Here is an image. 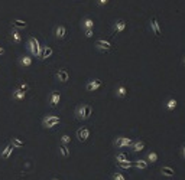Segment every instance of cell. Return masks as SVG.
<instances>
[{
	"mask_svg": "<svg viewBox=\"0 0 185 180\" xmlns=\"http://www.w3.org/2000/svg\"><path fill=\"white\" fill-rule=\"evenodd\" d=\"M151 29H152V33L156 38H159L162 35V28H161V23H159V20H158L156 16H153L151 19Z\"/></svg>",
	"mask_w": 185,
	"mask_h": 180,
	"instance_id": "cell-6",
	"label": "cell"
},
{
	"mask_svg": "<svg viewBox=\"0 0 185 180\" xmlns=\"http://www.w3.org/2000/svg\"><path fill=\"white\" fill-rule=\"evenodd\" d=\"M54 53V50H52V48L51 46H44L42 49H41V53H39V59H46V58H49L51 55Z\"/></svg>",
	"mask_w": 185,
	"mask_h": 180,
	"instance_id": "cell-15",
	"label": "cell"
},
{
	"mask_svg": "<svg viewBox=\"0 0 185 180\" xmlns=\"http://www.w3.org/2000/svg\"><path fill=\"white\" fill-rule=\"evenodd\" d=\"M133 143V140L130 138V137H124V135H119L114 138V141H113V144H114V147L117 148H126V147H130V144Z\"/></svg>",
	"mask_w": 185,
	"mask_h": 180,
	"instance_id": "cell-2",
	"label": "cell"
},
{
	"mask_svg": "<svg viewBox=\"0 0 185 180\" xmlns=\"http://www.w3.org/2000/svg\"><path fill=\"white\" fill-rule=\"evenodd\" d=\"M61 143H62V144H65V146H67V144H69V143H71V137H69V135H67V134H64V135L61 137Z\"/></svg>",
	"mask_w": 185,
	"mask_h": 180,
	"instance_id": "cell-31",
	"label": "cell"
},
{
	"mask_svg": "<svg viewBox=\"0 0 185 180\" xmlns=\"http://www.w3.org/2000/svg\"><path fill=\"white\" fill-rule=\"evenodd\" d=\"M61 123V118L58 115H46L44 120H42V125L45 128H52L55 125H58Z\"/></svg>",
	"mask_w": 185,
	"mask_h": 180,
	"instance_id": "cell-3",
	"label": "cell"
},
{
	"mask_svg": "<svg viewBox=\"0 0 185 180\" xmlns=\"http://www.w3.org/2000/svg\"><path fill=\"white\" fill-rule=\"evenodd\" d=\"M111 179L113 180H126V177H124V174L121 173V171H114L113 174H111Z\"/></svg>",
	"mask_w": 185,
	"mask_h": 180,
	"instance_id": "cell-26",
	"label": "cell"
},
{
	"mask_svg": "<svg viewBox=\"0 0 185 180\" xmlns=\"http://www.w3.org/2000/svg\"><path fill=\"white\" fill-rule=\"evenodd\" d=\"M97 3H99V6H106L109 3V0H97Z\"/></svg>",
	"mask_w": 185,
	"mask_h": 180,
	"instance_id": "cell-35",
	"label": "cell"
},
{
	"mask_svg": "<svg viewBox=\"0 0 185 180\" xmlns=\"http://www.w3.org/2000/svg\"><path fill=\"white\" fill-rule=\"evenodd\" d=\"M52 180H58V179H52Z\"/></svg>",
	"mask_w": 185,
	"mask_h": 180,
	"instance_id": "cell-38",
	"label": "cell"
},
{
	"mask_svg": "<svg viewBox=\"0 0 185 180\" xmlns=\"http://www.w3.org/2000/svg\"><path fill=\"white\" fill-rule=\"evenodd\" d=\"M93 114V107L88 104H81L75 108V115L78 120H88Z\"/></svg>",
	"mask_w": 185,
	"mask_h": 180,
	"instance_id": "cell-1",
	"label": "cell"
},
{
	"mask_svg": "<svg viewBox=\"0 0 185 180\" xmlns=\"http://www.w3.org/2000/svg\"><path fill=\"white\" fill-rule=\"evenodd\" d=\"M145 146H146V143H145L143 140H136V141H133V143L130 144V148H132L135 153H139V151H142V150L145 148Z\"/></svg>",
	"mask_w": 185,
	"mask_h": 180,
	"instance_id": "cell-10",
	"label": "cell"
},
{
	"mask_svg": "<svg viewBox=\"0 0 185 180\" xmlns=\"http://www.w3.org/2000/svg\"><path fill=\"white\" fill-rule=\"evenodd\" d=\"M182 64H184V65H185V56H184V59H182Z\"/></svg>",
	"mask_w": 185,
	"mask_h": 180,
	"instance_id": "cell-37",
	"label": "cell"
},
{
	"mask_svg": "<svg viewBox=\"0 0 185 180\" xmlns=\"http://www.w3.org/2000/svg\"><path fill=\"white\" fill-rule=\"evenodd\" d=\"M158 159H159V156H158V153L156 151H149L148 154H146V162L148 163H151V164H155L156 162H158Z\"/></svg>",
	"mask_w": 185,
	"mask_h": 180,
	"instance_id": "cell-19",
	"label": "cell"
},
{
	"mask_svg": "<svg viewBox=\"0 0 185 180\" xmlns=\"http://www.w3.org/2000/svg\"><path fill=\"white\" fill-rule=\"evenodd\" d=\"M96 48L99 50H103V52H109L111 49V43L106 39H99V40H96Z\"/></svg>",
	"mask_w": 185,
	"mask_h": 180,
	"instance_id": "cell-8",
	"label": "cell"
},
{
	"mask_svg": "<svg viewBox=\"0 0 185 180\" xmlns=\"http://www.w3.org/2000/svg\"><path fill=\"white\" fill-rule=\"evenodd\" d=\"M12 39L15 40V43H20V42H22V36H20V33L17 32V30H13V32H12Z\"/></svg>",
	"mask_w": 185,
	"mask_h": 180,
	"instance_id": "cell-28",
	"label": "cell"
},
{
	"mask_svg": "<svg viewBox=\"0 0 185 180\" xmlns=\"http://www.w3.org/2000/svg\"><path fill=\"white\" fill-rule=\"evenodd\" d=\"M83 28L84 29H94V20L91 17H85L83 20Z\"/></svg>",
	"mask_w": 185,
	"mask_h": 180,
	"instance_id": "cell-22",
	"label": "cell"
},
{
	"mask_svg": "<svg viewBox=\"0 0 185 180\" xmlns=\"http://www.w3.org/2000/svg\"><path fill=\"white\" fill-rule=\"evenodd\" d=\"M59 99H61V94L58 92V91H54V92H51V97H49V104L52 107H55V105H58L59 104Z\"/></svg>",
	"mask_w": 185,
	"mask_h": 180,
	"instance_id": "cell-17",
	"label": "cell"
},
{
	"mask_svg": "<svg viewBox=\"0 0 185 180\" xmlns=\"http://www.w3.org/2000/svg\"><path fill=\"white\" fill-rule=\"evenodd\" d=\"M161 173L165 177H172V176H175V169L171 167V166H162L161 167Z\"/></svg>",
	"mask_w": 185,
	"mask_h": 180,
	"instance_id": "cell-12",
	"label": "cell"
},
{
	"mask_svg": "<svg viewBox=\"0 0 185 180\" xmlns=\"http://www.w3.org/2000/svg\"><path fill=\"white\" fill-rule=\"evenodd\" d=\"M117 166L121 169H132L133 167V162H129V160H124V162H117Z\"/></svg>",
	"mask_w": 185,
	"mask_h": 180,
	"instance_id": "cell-24",
	"label": "cell"
},
{
	"mask_svg": "<svg viewBox=\"0 0 185 180\" xmlns=\"http://www.w3.org/2000/svg\"><path fill=\"white\" fill-rule=\"evenodd\" d=\"M28 46H29V50H31V53L34 55V56H39V53H41V45H39V40L34 38V36H31L29 38V42H28Z\"/></svg>",
	"mask_w": 185,
	"mask_h": 180,
	"instance_id": "cell-4",
	"label": "cell"
},
{
	"mask_svg": "<svg viewBox=\"0 0 185 180\" xmlns=\"http://www.w3.org/2000/svg\"><path fill=\"white\" fill-rule=\"evenodd\" d=\"M164 107H165V108H166L168 111H174V110H175V108L178 107V101H176L175 98H172V97H171V98H168L166 101H165Z\"/></svg>",
	"mask_w": 185,
	"mask_h": 180,
	"instance_id": "cell-13",
	"label": "cell"
},
{
	"mask_svg": "<svg viewBox=\"0 0 185 180\" xmlns=\"http://www.w3.org/2000/svg\"><path fill=\"white\" fill-rule=\"evenodd\" d=\"M148 162L146 160H142V159H139V160H135L133 162V167L136 169H140V170H145V169H148Z\"/></svg>",
	"mask_w": 185,
	"mask_h": 180,
	"instance_id": "cell-20",
	"label": "cell"
},
{
	"mask_svg": "<svg viewBox=\"0 0 185 180\" xmlns=\"http://www.w3.org/2000/svg\"><path fill=\"white\" fill-rule=\"evenodd\" d=\"M12 25H13V28H16V29H25V28L28 26V23H26L25 20H19V19H15V20L12 22Z\"/></svg>",
	"mask_w": 185,
	"mask_h": 180,
	"instance_id": "cell-23",
	"label": "cell"
},
{
	"mask_svg": "<svg viewBox=\"0 0 185 180\" xmlns=\"http://www.w3.org/2000/svg\"><path fill=\"white\" fill-rule=\"evenodd\" d=\"M126 26H127V23H126V20H124V19H117V20L114 22V25H113V29H111L113 36L120 35V33L126 29Z\"/></svg>",
	"mask_w": 185,
	"mask_h": 180,
	"instance_id": "cell-5",
	"label": "cell"
},
{
	"mask_svg": "<svg viewBox=\"0 0 185 180\" xmlns=\"http://www.w3.org/2000/svg\"><path fill=\"white\" fill-rule=\"evenodd\" d=\"M1 55H4V49H3V48L0 46V56H1Z\"/></svg>",
	"mask_w": 185,
	"mask_h": 180,
	"instance_id": "cell-36",
	"label": "cell"
},
{
	"mask_svg": "<svg viewBox=\"0 0 185 180\" xmlns=\"http://www.w3.org/2000/svg\"><path fill=\"white\" fill-rule=\"evenodd\" d=\"M59 153L62 154V157H68V156H69V150H68V147L65 144H61V146H59Z\"/></svg>",
	"mask_w": 185,
	"mask_h": 180,
	"instance_id": "cell-27",
	"label": "cell"
},
{
	"mask_svg": "<svg viewBox=\"0 0 185 180\" xmlns=\"http://www.w3.org/2000/svg\"><path fill=\"white\" fill-rule=\"evenodd\" d=\"M179 153H181V157L185 160V144H182L181 146V150H179Z\"/></svg>",
	"mask_w": 185,
	"mask_h": 180,
	"instance_id": "cell-34",
	"label": "cell"
},
{
	"mask_svg": "<svg viewBox=\"0 0 185 180\" xmlns=\"http://www.w3.org/2000/svg\"><path fill=\"white\" fill-rule=\"evenodd\" d=\"M13 146H12V143H9V144H6V147L1 150V159H9L10 157V154H12V151H13Z\"/></svg>",
	"mask_w": 185,
	"mask_h": 180,
	"instance_id": "cell-18",
	"label": "cell"
},
{
	"mask_svg": "<svg viewBox=\"0 0 185 180\" xmlns=\"http://www.w3.org/2000/svg\"><path fill=\"white\" fill-rule=\"evenodd\" d=\"M127 92H129V91H127L126 85H123V84L117 85V88H116V97H117V98H126Z\"/></svg>",
	"mask_w": 185,
	"mask_h": 180,
	"instance_id": "cell-14",
	"label": "cell"
},
{
	"mask_svg": "<svg viewBox=\"0 0 185 180\" xmlns=\"http://www.w3.org/2000/svg\"><path fill=\"white\" fill-rule=\"evenodd\" d=\"M88 137H90V130H88L87 127H80V128L77 130V138H78L81 143L87 141Z\"/></svg>",
	"mask_w": 185,
	"mask_h": 180,
	"instance_id": "cell-9",
	"label": "cell"
},
{
	"mask_svg": "<svg viewBox=\"0 0 185 180\" xmlns=\"http://www.w3.org/2000/svg\"><path fill=\"white\" fill-rule=\"evenodd\" d=\"M19 64L22 66H31L32 65V58L31 56H26V55H23V56H20V59H19Z\"/></svg>",
	"mask_w": 185,
	"mask_h": 180,
	"instance_id": "cell-21",
	"label": "cell"
},
{
	"mask_svg": "<svg viewBox=\"0 0 185 180\" xmlns=\"http://www.w3.org/2000/svg\"><path fill=\"white\" fill-rule=\"evenodd\" d=\"M124 160H129L126 153L120 151V153H117V154H116V162H124Z\"/></svg>",
	"mask_w": 185,
	"mask_h": 180,
	"instance_id": "cell-29",
	"label": "cell"
},
{
	"mask_svg": "<svg viewBox=\"0 0 185 180\" xmlns=\"http://www.w3.org/2000/svg\"><path fill=\"white\" fill-rule=\"evenodd\" d=\"M94 35V29H85V36L87 38H91Z\"/></svg>",
	"mask_w": 185,
	"mask_h": 180,
	"instance_id": "cell-33",
	"label": "cell"
},
{
	"mask_svg": "<svg viewBox=\"0 0 185 180\" xmlns=\"http://www.w3.org/2000/svg\"><path fill=\"white\" fill-rule=\"evenodd\" d=\"M65 35H67V28L64 25H59L55 28V38L56 39H64Z\"/></svg>",
	"mask_w": 185,
	"mask_h": 180,
	"instance_id": "cell-11",
	"label": "cell"
},
{
	"mask_svg": "<svg viewBox=\"0 0 185 180\" xmlns=\"http://www.w3.org/2000/svg\"><path fill=\"white\" fill-rule=\"evenodd\" d=\"M101 86V81L100 79H90V81L85 84V89L88 91V92H94V91H97L99 88Z\"/></svg>",
	"mask_w": 185,
	"mask_h": 180,
	"instance_id": "cell-7",
	"label": "cell"
},
{
	"mask_svg": "<svg viewBox=\"0 0 185 180\" xmlns=\"http://www.w3.org/2000/svg\"><path fill=\"white\" fill-rule=\"evenodd\" d=\"M56 78H58L59 82H67L69 79V74H68L67 69H59L56 72Z\"/></svg>",
	"mask_w": 185,
	"mask_h": 180,
	"instance_id": "cell-16",
	"label": "cell"
},
{
	"mask_svg": "<svg viewBox=\"0 0 185 180\" xmlns=\"http://www.w3.org/2000/svg\"><path fill=\"white\" fill-rule=\"evenodd\" d=\"M19 91H22V92H28V91H29V85H26V84H22V85L19 86Z\"/></svg>",
	"mask_w": 185,
	"mask_h": 180,
	"instance_id": "cell-32",
	"label": "cell"
},
{
	"mask_svg": "<svg viewBox=\"0 0 185 180\" xmlns=\"http://www.w3.org/2000/svg\"><path fill=\"white\" fill-rule=\"evenodd\" d=\"M25 95H26V92H22V91L16 89V91L13 92V99H17V101H20V99H25Z\"/></svg>",
	"mask_w": 185,
	"mask_h": 180,
	"instance_id": "cell-25",
	"label": "cell"
},
{
	"mask_svg": "<svg viewBox=\"0 0 185 180\" xmlns=\"http://www.w3.org/2000/svg\"><path fill=\"white\" fill-rule=\"evenodd\" d=\"M12 146H13V147H22V146H25V143H23L20 138H16V137H15V138H12Z\"/></svg>",
	"mask_w": 185,
	"mask_h": 180,
	"instance_id": "cell-30",
	"label": "cell"
}]
</instances>
